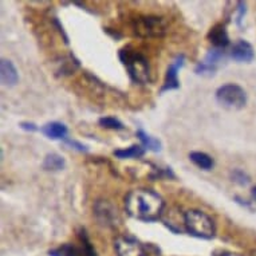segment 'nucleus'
<instances>
[{"label": "nucleus", "mask_w": 256, "mask_h": 256, "mask_svg": "<svg viewBox=\"0 0 256 256\" xmlns=\"http://www.w3.org/2000/svg\"><path fill=\"white\" fill-rule=\"evenodd\" d=\"M94 214L97 218L98 222L105 227H114L120 222L117 208H114L113 204H110L106 200H98L94 204Z\"/></svg>", "instance_id": "nucleus-9"}, {"label": "nucleus", "mask_w": 256, "mask_h": 256, "mask_svg": "<svg viewBox=\"0 0 256 256\" xmlns=\"http://www.w3.org/2000/svg\"><path fill=\"white\" fill-rule=\"evenodd\" d=\"M66 168V160L58 153H48L43 160V169L48 172H60Z\"/></svg>", "instance_id": "nucleus-16"}, {"label": "nucleus", "mask_w": 256, "mask_h": 256, "mask_svg": "<svg viewBox=\"0 0 256 256\" xmlns=\"http://www.w3.org/2000/svg\"><path fill=\"white\" fill-rule=\"evenodd\" d=\"M226 60V52L220 48H212L206 52V58L198 62L194 68V72L198 76H212L218 72V66Z\"/></svg>", "instance_id": "nucleus-7"}, {"label": "nucleus", "mask_w": 256, "mask_h": 256, "mask_svg": "<svg viewBox=\"0 0 256 256\" xmlns=\"http://www.w3.org/2000/svg\"><path fill=\"white\" fill-rule=\"evenodd\" d=\"M254 256H256V252H255V254H254Z\"/></svg>", "instance_id": "nucleus-27"}, {"label": "nucleus", "mask_w": 256, "mask_h": 256, "mask_svg": "<svg viewBox=\"0 0 256 256\" xmlns=\"http://www.w3.org/2000/svg\"><path fill=\"white\" fill-rule=\"evenodd\" d=\"M145 148L140 144V145H132L129 148H124V149H117L114 150V156L120 160L126 158H140L145 154Z\"/></svg>", "instance_id": "nucleus-18"}, {"label": "nucleus", "mask_w": 256, "mask_h": 256, "mask_svg": "<svg viewBox=\"0 0 256 256\" xmlns=\"http://www.w3.org/2000/svg\"><path fill=\"white\" fill-rule=\"evenodd\" d=\"M40 132L46 136L48 140H64L68 138V126L62 124V122L54 121V122H48L44 126L40 128Z\"/></svg>", "instance_id": "nucleus-14"}, {"label": "nucleus", "mask_w": 256, "mask_h": 256, "mask_svg": "<svg viewBox=\"0 0 256 256\" xmlns=\"http://www.w3.org/2000/svg\"><path fill=\"white\" fill-rule=\"evenodd\" d=\"M214 256H242L239 254H236V252H231V251H216L214 254Z\"/></svg>", "instance_id": "nucleus-25"}, {"label": "nucleus", "mask_w": 256, "mask_h": 256, "mask_svg": "<svg viewBox=\"0 0 256 256\" xmlns=\"http://www.w3.org/2000/svg\"><path fill=\"white\" fill-rule=\"evenodd\" d=\"M231 180L235 182V184L240 185V186H246V185L250 184V176H248L247 173L242 170V169H234L231 172Z\"/></svg>", "instance_id": "nucleus-21"}, {"label": "nucleus", "mask_w": 256, "mask_h": 256, "mask_svg": "<svg viewBox=\"0 0 256 256\" xmlns=\"http://www.w3.org/2000/svg\"><path fill=\"white\" fill-rule=\"evenodd\" d=\"M185 231L198 239H212L216 234V226L210 216L200 210H189L184 214Z\"/></svg>", "instance_id": "nucleus-3"}, {"label": "nucleus", "mask_w": 256, "mask_h": 256, "mask_svg": "<svg viewBox=\"0 0 256 256\" xmlns=\"http://www.w3.org/2000/svg\"><path fill=\"white\" fill-rule=\"evenodd\" d=\"M120 60L125 66L130 80L137 84H148L150 82V68L149 62L142 54L128 46L120 50Z\"/></svg>", "instance_id": "nucleus-2"}, {"label": "nucleus", "mask_w": 256, "mask_h": 256, "mask_svg": "<svg viewBox=\"0 0 256 256\" xmlns=\"http://www.w3.org/2000/svg\"><path fill=\"white\" fill-rule=\"evenodd\" d=\"M185 56L184 54L177 55L176 58L173 59L170 64L166 68V74H165L164 84H162V88L160 90V92H170V90H176V88H180V80H178V72L180 68L184 66Z\"/></svg>", "instance_id": "nucleus-10"}, {"label": "nucleus", "mask_w": 256, "mask_h": 256, "mask_svg": "<svg viewBox=\"0 0 256 256\" xmlns=\"http://www.w3.org/2000/svg\"><path fill=\"white\" fill-rule=\"evenodd\" d=\"M238 16H236V24L242 26V20H243L244 15L247 12V8H246V3L244 2H239L238 3Z\"/></svg>", "instance_id": "nucleus-23"}, {"label": "nucleus", "mask_w": 256, "mask_h": 256, "mask_svg": "<svg viewBox=\"0 0 256 256\" xmlns=\"http://www.w3.org/2000/svg\"><path fill=\"white\" fill-rule=\"evenodd\" d=\"M64 144H66L68 146L72 148V149H76V150H78V152H84V153H86V152L88 150L86 145L78 142V141H76V140L66 138V140H64Z\"/></svg>", "instance_id": "nucleus-22"}, {"label": "nucleus", "mask_w": 256, "mask_h": 256, "mask_svg": "<svg viewBox=\"0 0 256 256\" xmlns=\"http://www.w3.org/2000/svg\"><path fill=\"white\" fill-rule=\"evenodd\" d=\"M0 80H2L3 86H8V88L15 86L19 80L16 68L14 66V63L10 59L3 58L0 62Z\"/></svg>", "instance_id": "nucleus-13"}, {"label": "nucleus", "mask_w": 256, "mask_h": 256, "mask_svg": "<svg viewBox=\"0 0 256 256\" xmlns=\"http://www.w3.org/2000/svg\"><path fill=\"white\" fill-rule=\"evenodd\" d=\"M132 28L140 38H160L166 32V23L162 18L145 15L136 18L132 23Z\"/></svg>", "instance_id": "nucleus-4"}, {"label": "nucleus", "mask_w": 256, "mask_h": 256, "mask_svg": "<svg viewBox=\"0 0 256 256\" xmlns=\"http://www.w3.org/2000/svg\"><path fill=\"white\" fill-rule=\"evenodd\" d=\"M189 158L196 166H198L202 170H210L214 165V158L210 154L204 153V152H190Z\"/></svg>", "instance_id": "nucleus-17"}, {"label": "nucleus", "mask_w": 256, "mask_h": 256, "mask_svg": "<svg viewBox=\"0 0 256 256\" xmlns=\"http://www.w3.org/2000/svg\"><path fill=\"white\" fill-rule=\"evenodd\" d=\"M80 60L74 56V54H68L66 56H63L60 60L58 62V68H56V72L59 76H70L72 72H76V68H80Z\"/></svg>", "instance_id": "nucleus-15"}, {"label": "nucleus", "mask_w": 256, "mask_h": 256, "mask_svg": "<svg viewBox=\"0 0 256 256\" xmlns=\"http://www.w3.org/2000/svg\"><path fill=\"white\" fill-rule=\"evenodd\" d=\"M164 206L162 198L149 189H133L125 196L126 214L140 222H157Z\"/></svg>", "instance_id": "nucleus-1"}, {"label": "nucleus", "mask_w": 256, "mask_h": 256, "mask_svg": "<svg viewBox=\"0 0 256 256\" xmlns=\"http://www.w3.org/2000/svg\"><path fill=\"white\" fill-rule=\"evenodd\" d=\"M98 124L104 129H109V130H124L125 129L124 124L116 117H101Z\"/></svg>", "instance_id": "nucleus-20"}, {"label": "nucleus", "mask_w": 256, "mask_h": 256, "mask_svg": "<svg viewBox=\"0 0 256 256\" xmlns=\"http://www.w3.org/2000/svg\"><path fill=\"white\" fill-rule=\"evenodd\" d=\"M19 126H20V129H23V130L26 132H36L39 129L36 124H34V122H30V121L20 122Z\"/></svg>", "instance_id": "nucleus-24"}, {"label": "nucleus", "mask_w": 256, "mask_h": 256, "mask_svg": "<svg viewBox=\"0 0 256 256\" xmlns=\"http://www.w3.org/2000/svg\"><path fill=\"white\" fill-rule=\"evenodd\" d=\"M231 58L238 63H251L255 59V51L250 42L239 39L238 42L232 46Z\"/></svg>", "instance_id": "nucleus-11"}, {"label": "nucleus", "mask_w": 256, "mask_h": 256, "mask_svg": "<svg viewBox=\"0 0 256 256\" xmlns=\"http://www.w3.org/2000/svg\"><path fill=\"white\" fill-rule=\"evenodd\" d=\"M117 256H148L146 248L132 236H121L114 242Z\"/></svg>", "instance_id": "nucleus-8"}, {"label": "nucleus", "mask_w": 256, "mask_h": 256, "mask_svg": "<svg viewBox=\"0 0 256 256\" xmlns=\"http://www.w3.org/2000/svg\"><path fill=\"white\" fill-rule=\"evenodd\" d=\"M137 138L140 140V142H141V145H142L146 150H152V152H160L161 150V148H162V145H161V141H160L158 138H156V137H152V136H149L145 130H142V129H138L137 130Z\"/></svg>", "instance_id": "nucleus-19"}, {"label": "nucleus", "mask_w": 256, "mask_h": 256, "mask_svg": "<svg viewBox=\"0 0 256 256\" xmlns=\"http://www.w3.org/2000/svg\"><path fill=\"white\" fill-rule=\"evenodd\" d=\"M78 239H80V246L72 243L60 244L59 247L50 250L48 256H97V252L92 247V242L88 240V234L84 228H80Z\"/></svg>", "instance_id": "nucleus-6"}, {"label": "nucleus", "mask_w": 256, "mask_h": 256, "mask_svg": "<svg viewBox=\"0 0 256 256\" xmlns=\"http://www.w3.org/2000/svg\"><path fill=\"white\" fill-rule=\"evenodd\" d=\"M251 196H252V198H254V200H255V202H256V185H255V186H254V188H252Z\"/></svg>", "instance_id": "nucleus-26"}, {"label": "nucleus", "mask_w": 256, "mask_h": 256, "mask_svg": "<svg viewBox=\"0 0 256 256\" xmlns=\"http://www.w3.org/2000/svg\"><path fill=\"white\" fill-rule=\"evenodd\" d=\"M216 100L226 109L240 110L247 104V92L236 84H222L216 90Z\"/></svg>", "instance_id": "nucleus-5"}, {"label": "nucleus", "mask_w": 256, "mask_h": 256, "mask_svg": "<svg viewBox=\"0 0 256 256\" xmlns=\"http://www.w3.org/2000/svg\"><path fill=\"white\" fill-rule=\"evenodd\" d=\"M206 38H208V40L214 44V48L224 50V48L230 44V36H228L227 26H226V23H218V24H214V27L210 30Z\"/></svg>", "instance_id": "nucleus-12"}]
</instances>
